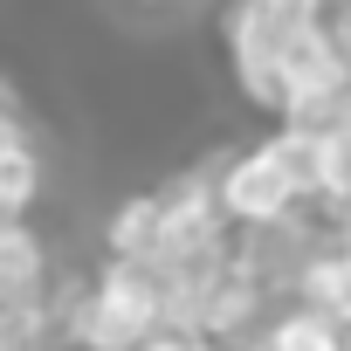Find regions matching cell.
I'll return each mask as SVG.
<instances>
[{
	"mask_svg": "<svg viewBox=\"0 0 351 351\" xmlns=\"http://www.w3.org/2000/svg\"><path fill=\"white\" fill-rule=\"evenodd\" d=\"M255 351H351V330L337 324V317H324V310H310V303H282L262 330H255Z\"/></svg>",
	"mask_w": 351,
	"mask_h": 351,
	"instance_id": "cell-5",
	"label": "cell"
},
{
	"mask_svg": "<svg viewBox=\"0 0 351 351\" xmlns=\"http://www.w3.org/2000/svg\"><path fill=\"white\" fill-rule=\"evenodd\" d=\"M296 303H310V310H324V317H337V324L351 330V248H344L337 234H330V241L317 248V262L303 269Z\"/></svg>",
	"mask_w": 351,
	"mask_h": 351,
	"instance_id": "cell-7",
	"label": "cell"
},
{
	"mask_svg": "<svg viewBox=\"0 0 351 351\" xmlns=\"http://www.w3.org/2000/svg\"><path fill=\"white\" fill-rule=\"evenodd\" d=\"M330 234H337V241L351 248V214H337V221H330Z\"/></svg>",
	"mask_w": 351,
	"mask_h": 351,
	"instance_id": "cell-12",
	"label": "cell"
},
{
	"mask_svg": "<svg viewBox=\"0 0 351 351\" xmlns=\"http://www.w3.org/2000/svg\"><path fill=\"white\" fill-rule=\"evenodd\" d=\"M56 344H69L56 303H14V310H0V351H56Z\"/></svg>",
	"mask_w": 351,
	"mask_h": 351,
	"instance_id": "cell-8",
	"label": "cell"
},
{
	"mask_svg": "<svg viewBox=\"0 0 351 351\" xmlns=\"http://www.w3.org/2000/svg\"><path fill=\"white\" fill-rule=\"evenodd\" d=\"M56 255L35 228L8 234L0 241V310H14V303H56Z\"/></svg>",
	"mask_w": 351,
	"mask_h": 351,
	"instance_id": "cell-4",
	"label": "cell"
},
{
	"mask_svg": "<svg viewBox=\"0 0 351 351\" xmlns=\"http://www.w3.org/2000/svg\"><path fill=\"white\" fill-rule=\"evenodd\" d=\"M28 214H35L28 200H14L8 186H0V241H8V234H21V228H28Z\"/></svg>",
	"mask_w": 351,
	"mask_h": 351,
	"instance_id": "cell-11",
	"label": "cell"
},
{
	"mask_svg": "<svg viewBox=\"0 0 351 351\" xmlns=\"http://www.w3.org/2000/svg\"><path fill=\"white\" fill-rule=\"evenodd\" d=\"M69 351H145L172 330V276L152 262L104 255L97 276H69L56 296Z\"/></svg>",
	"mask_w": 351,
	"mask_h": 351,
	"instance_id": "cell-1",
	"label": "cell"
},
{
	"mask_svg": "<svg viewBox=\"0 0 351 351\" xmlns=\"http://www.w3.org/2000/svg\"><path fill=\"white\" fill-rule=\"evenodd\" d=\"M324 214H330V221L351 214V110H344V124L324 138Z\"/></svg>",
	"mask_w": 351,
	"mask_h": 351,
	"instance_id": "cell-9",
	"label": "cell"
},
{
	"mask_svg": "<svg viewBox=\"0 0 351 351\" xmlns=\"http://www.w3.org/2000/svg\"><path fill=\"white\" fill-rule=\"evenodd\" d=\"M303 200H310V193H303L296 172H289V158L276 152V138H262V145H248V152H234V158L221 165V207H228L234 234H262V228L303 221V214H296Z\"/></svg>",
	"mask_w": 351,
	"mask_h": 351,
	"instance_id": "cell-3",
	"label": "cell"
},
{
	"mask_svg": "<svg viewBox=\"0 0 351 351\" xmlns=\"http://www.w3.org/2000/svg\"><path fill=\"white\" fill-rule=\"evenodd\" d=\"M296 8H303V14H317V8H324V0H296Z\"/></svg>",
	"mask_w": 351,
	"mask_h": 351,
	"instance_id": "cell-13",
	"label": "cell"
},
{
	"mask_svg": "<svg viewBox=\"0 0 351 351\" xmlns=\"http://www.w3.org/2000/svg\"><path fill=\"white\" fill-rule=\"evenodd\" d=\"M145 351H228V344L207 337V330H165V337H152Z\"/></svg>",
	"mask_w": 351,
	"mask_h": 351,
	"instance_id": "cell-10",
	"label": "cell"
},
{
	"mask_svg": "<svg viewBox=\"0 0 351 351\" xmlns=\"http://www.w3.org/2000/svg\"><path fill=\"white\" fill-rule=\"evenodd\" d=\"M310 35V14L296 0H234L228 8V56H234V83L255 110L282 117V69L296 56V42Z\"/></svg>",
	"mask_w": 351,
	"mask_h": 351,
	"instance_id": "cell-2",
	"label": "cell"
},
{
	"mask_svg": "<svg viewBox=\"0 0 351 351\" xmlns=\"http://www.w3.org/2000/svg\"><path fill=\"white\" fill-rule=\"evenodd\" d=\"M158 234H165V200L158 193H131L104 221V255H117V262H158Z\"/></svg>",
	"mask_w": 351,
	"mask_h": 351,
	"instance_id": "cell-6",
	"label": "cell"
}]
</instances>
